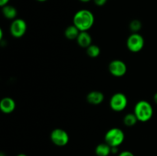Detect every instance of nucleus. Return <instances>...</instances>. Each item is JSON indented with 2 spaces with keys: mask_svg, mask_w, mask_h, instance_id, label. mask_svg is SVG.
<instances>
[{
  "mask_svg": "<svg viewBox=\"0 0 157 156\" xmlns=\"http://www.w3.org/2000/svg\"><path fill=\"white\" fill-rule=\"evenodd\" d=\"M94 24V15L88 9H81L75 14L73 24L80 32H87Z\"/></svg>",
  "mask_w": 157,
  "mask_h": 156,
  "instance_id": "1",
  "label": "nucleus"
},
{
  "mask_svg": "<svg viewBox=\"0 0 157 156\" xmlns=\"http://www.w3.org/2000/svg\"><path fill=\"white\" fill-rule=\"evenodd\" d=\"M80 32H81L79 31V29L75 25L72 24V25H69L68 27L66 28L65 31H64V36L69 40L77 39Z\"/></svg>",
  "mask_w": 157,
  "mask_h": 156,
  "instance_id": "14",
  "label": "nucleus"
},
{
  "mask_svg": "<svg viewBox=\"0 0 157 156\" xmlns=\"http://www.w3.org/2000/svg\"><path fill=\"white\" fill-rule=\"evenodd\" d=\"M118 156H135V155L131 152V151H122V152L120 153V154H118Z\"/></svg>",
  "mask_w": 157,
  "mask_h": 156,
  "instance_id": "19",
  "label": "nucleus"
},
{
  "mask_svg": "<svg viewBox=\"0 0 157 156\" xmlns=\"http://www.w3.org/2000/svg\"><path fill=\"white\" fill-rule=\"evenodd\" d=\"M2 36H3V34H2V30L0 29V39H2Z\"/></svg>",
  "mask_w": 157,
  "mask_h": 156,
  "instance_id": "23",
  "label": "nucleus"
},
{
  "mask_svg": "<svg viewBox=\"0 0 157 156\" xmlns=\"http://www.w3.org/2000/svg\"><path fill=\"white\" fill-rule=\"evenodd\" d=\"M133 113L136 115L138 121L147 122L153 116V109L151 104L146 100H140L136 103Z\"/></svg>",
  "mask_w": 157,
  "mask_h": 156,
  "instance_id": "2",
  "label": "nucleus"
},
{
  "mask_svg": "<svg viewBox=\"0 0 157 156\" xmlns=\"http://www.w3.org/2000/svg\"><path fill=\"white\" fill-rule=\"evenodd\" d=\"M118 152V147H111V154H116Z\"/></svg>",
  "mask_w": 157,
  "mask_h": 156,
  "instance_id": "21",
  "label": "nucleus"
},
{
  "mask_svg": "<svg viewBox=\"0 0 157 156\" xmlns=\"http://www.w3.org/2000/svg\"><path fill=\"white\" fill-rule=\"evenodd\" d=\"M125 139L124 131L119 128H112L106 132L104 141L110 147H119Z\"/></svg>",
  "mask_w": 157,
  "mask_h": 156,
  "instance_id": "3",
  "label": "nucleus"
},
{
  "mask_svg": "<svg viewBox=\"0 0 157 156\" xmlns=\"http://www.w3.org/2000/svg\"><path fill=\"white\" fill-rule=\"evenodd\" d=\"M97 156H109L111 154V147L106 142L98 145L95 148Z\"/></svg>",
  "mask_w": 157,
  "mask_h": 156,
  "instance_id": "12",
  "label": "nucleus"
},
{
  "mask_svg": "<svg viewBox=\"0 0 157 156\" xmlns=\"http://www.w3.org/2000/svg\"><path fill=\"white\" fill-rule=\"evenodd\" d=\"M87 101L90 104L92 105H100L102 103L104 99V95L102 92L98 91V90H94L90 92L86 96Z\"/></svg>",
  "mask_w": 157,
  "mask_h": 156,
  "instance_id": "10",
  "label": "nucleus"
},
{
  "mask_svg": "<svg viewBox=\"0 0 157 156\" xmlns=\"http://www.w3.org/2000/svg\"><path fill=\"white\" fill-rule=\"evenodd\" d=\"M76 40L78 45L81 47H84V48H87L89 46L92 44V38L87 32H80L79 35Z\"/></svg>",
  "mask_w": 157,
  "mask_h": 156,
  "instance_id": "11",
  "label": "nucleus"
},
{
  "mask_svg": "<svg viewBox=\"0 0 157 156\" xmlns=\"http://www.w3.org/2000/svg\"><path fill=\"white\" fill-rule=\"evenodd\" d=\"M9 31L14 38H21L27 31V23L22 18H15L10 24Z\"/></svg>",
  "mask_w": 157,
  "mask_h": 156,
  "instance_id": "7",
  "label": "nucleus"
},
{
  "mask_svg": "<svg viewBox=\"0 0 157 156\" xmlns=\"http://www.w3.org/2000/svg\"><path fill=\"white\" fill-rule=\"evenodd\" d=\"M128 99L126 95L123 93H116L110 99V106L115 112L124 111L127 106Z\"/></svg>",
  "mask_w": 157,
  "mask_h": 156,
  "instance_id": "5",
  "label": "nucleus"
},
{
  "mask_svg": "<svg viewBox=\"0 0 157 156\" xmlns=\"http://www.w3.org/2000/svg\"><path fill=\"white\" fill-rule=\"evenodd\" d=\"M79 1L81 2H89L91 0H79Z\"/></svg>",
  "mask_w": 157,
  "mask_h": 156,
  "instance_id": "24",
  "label": "nucleus"
},
{
  "mask_svg": "<svg viewBox=\"0 0 157 156\" xmlns=\"http://www.w3.org/2000/svg\"><path fill=\"white\" fill-rule=\"evenodd\" d=\"M144 38L140 34L133 33L128 37L127 40V47L129 50L133 53L140 51L144 47Z\"/></svg>",
  "mask_w": 157,
  "mask_h": 156,
  "instance_id": "4",
  "label": "nucleus"
},
{
  "mask_svg": "<svg viewBox=\"0 0 157 156\" xmlns=\"http://www.w3.org/2000/svg\"><path fill=\"white\" fill-rule=\"evenodd\" d=\"M37 1H38V2H44L47 1V0H37Z\"/></svg>",
  "mask_w": 157,
  "mask_h": 156,
  "instance_id": "26",
  "label": "nucleus"
},
{
  "mask_svg": "<svg viewBox=\"0 0 157 156\" xmlns=\"http://www.w3.org/2000/svg\"><path fill=\"white\" fill-rule=\"evenodd\" d=\"M124 123L126 126L127 127H132L136 124L138 122V119L136 118V115L134 113H127L126 116L124 117Z\"/></svg>",
  "mask_w": 157,
  "mask_h": 156,
  "instance_id": "15",
  "label": "nucleus"
},
{
  "mask_svg": "<svg viewBox=\"0 0 157 156\" xmlns=\"http://www.w3.org/2000/svg\"><path fill=\"white\" fill-rule=\"evenodd\" d=\"M129 27H130V30L133 32V33H137L142 28V22L140 20L134 19L130 21Z\"/></svg>",
  "mask_w": 157,
  "mask_h": 156,
  "instance_id": "17",
  "label": "nucleus"
},
{
  "mask_svg": "<svg viewBox=\"0 0 157 156\" xmlns=\"http://www.w3.org/2000/svg\"><path fill=\"white\" fill-rule=\"evenodd\" d=\"M9 0H0V6L1 7H3V6H6L9 3Z\"/></svg>",
  "mask_w": 157,
  "mask_h": 156,
  "instance_id": "20",
  "label": "nucleus"
},
{
  "mask_svg": "<svg viewBox=\"0 0 157 156\" xmlns=\"http://www.w3.org/2000/svg\"><path fill=\"white\" fill-rule=\"evenodd\" d=\"M51 140L54 145L59 147L65 146L69 142L68 133L62 128H55L51 132Z\"/></svg>",
  "mask_w": 157,
  "mask_h": 156,
  "instance_id": "6",
  "label": "nucleus"
},
{
  "mask_svg": "<svg viewBox=\"0 0 157 156\" xmlns=\"http://www.w3.org/2000/svg\"><path fill=\"white\" fill-rule=\"evenodd\" d=\"M2 8V14L5 18L9 20H15L16 18L18 12L14 6H10V5H6Z\"/></svg>",
  "mask_w": 157,
  "mask_h": 156,
  "instance_id": "13",
  "label": "nucleus"
},
{
  "mask_svg": "<svg viewBox=\"0 0 157 156\" xmlns=\"http://www.w3.org/2000/svg\"><path fill=\"white\" fill-rule=\"evenodd\" d=\"M87 49V54L88 55L90 58H95L97 57H98L101 54V49L100 47H98V45L96 44H92L91 45L89 46Z\"/></svg>",
  "mask_w": 157,
  "mask_h": 156,
  "instance_id": "16",
  "label": "nucleus"
},
{
  "mask_svg": "<svg viewBox=\"0 0 157 156\" xmlns=\"http://www.w3.org/2000/svg\"><path fill=\"white\" fill-rule=\"evenodd\" d=\"M15 106H16V104H15V100L11 97L6 96V97L2 98L0 101V110L6 114L12 113L15 110Z\"/></svg>",
  "mask_w": 157,
  "mask_h": 156,
  "instance_id": "9",
  "label": "nucleus"
},
{
  "mask_svg": "<svg viewBox=\"0 0 157 156\" xmlns=\"http://www.w3.org/2000/svg\"><path fill=\"white\" fill-rule=\"evenodd\" d=\"M109 72L116 77H121L127 73V67L121 60H113L109 64Z\"/></svg>",
  "mask_w": 157,
  "mask_h": 156,
  "instance_id": "8",
  "label": "nucleus"
},
{
  "mask_svg": "<svg viewBox=\"0 0 157 156\" xmlns=\"http://www.w3.org/2000/svg\"><path fill=\"white\" fill-rule=\"evenodd\" d=\"M16 156H27V155H26L25 154H23V153H21V154H18V155H16Z\"/></svg>",
  "mask_w": 157,
  "mask_h": 156,
  "instance_id": "25",
  "label": "nucleus"
},
{
  "mask_svg": "<svg viewBox=\"0 0 157 156\" xmlns=\"http://www.w3.org/2000/svg\"><path fill=\"white\" fill-rule=\"evenodd\" d=\"M153 101L155 102V103L157 104V92L155 93L154 96H153Z\"/></svg>",
  "mask_w": 157,
  "mask_h": 156,
  "instance_id": "22",
  "label": "nucleus"
},
{
  "mask_svg": "<svg viewBox=\"0 0 157 156\" xmlns=\"http://www.w3.org/2000/svg\"><path fill=\"white\" fill-rule=\"evenodd\" d=\"M93 1L97 6H103L107 3V0H93Z\"/></svg>",
  "mask_w": 157,
  "mask_h": 156,
  "instance_id": "18",
  "label": "nucleus"
}]
</instances>
